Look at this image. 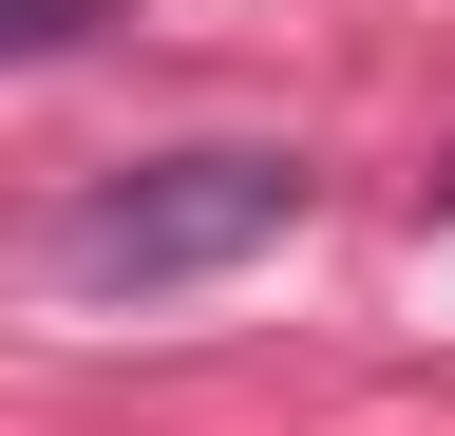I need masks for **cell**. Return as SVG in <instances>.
Wrapping results in <instances>:
<instances>
[{"mask_svg":"<svg viewBox=\"0 0 455 436\" xmlns=\"http://www.w3.org/2000/svg\"><path fill=\"white\" fill-rule=\"evenodd\" d=\"M304 228V152H152L57 209V285H209Z\"/></svg>","mask_w":455,"mask_h":436,"instance_id":"obj_1","label":"cell"},{"mask_svg":"<svg viewBox=\"0 0 455 436\" xmlns=\"http://www.w3.org/2000/svg\"><path fill=\"white\" fill-rule=\"evenodd\" d=\"M95 20H114V0H0V76H38V58H76Z\"/></svg>","mask_w":455,"mask_h":436,"instance_id":"obj_2","label":"cell"}]
</instances>
